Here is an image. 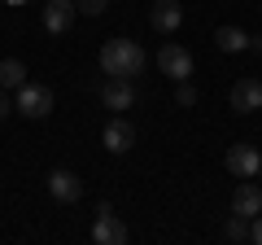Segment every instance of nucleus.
I'll use <instances>...</instances> for the list:
<instances>
[{
	"label": "nucleus",
	"mask_w": 262,
	"mask_h": 245,
	"mask_svg": "<svg viewBox=\"0 0 262 245\" xmlns=\"http://www.w3.org/2000/svg\"><path fill=\"white\" fill-rule=\"evenodd\" d=\"M75 5H79V13H92V18H101L110 9V0H75Z\"/></svg>",
	"instance_id": "f3484780"
},
{
	"label": "nucleus",
	"mask_w": 262,
	"mask_h": 245,
	"mask_svg": "<svg viewBox=\"0 0 262 245\" xmlns=\"http://www.w3.org/2000/svg\"><path fill=\"white\" fill-rule=\"evenodd\" d=\"M5 5H22V0H5Z\"/></svg>",
	"instance_id": "412c9836"
},
{
	"label": "nucleus",
	"mask_w": 262,
	"mask_h": 245,
	"mask_svg": "<svg viewBox=\"0 0 262 245\" xmlns=\"http://www.w3.org/2000/svg\"><path fill=\"white\" fill-rule=\"evenodd\" d=\"M223 232H227V241H236V245H241V241H249V223H245L241 215H232V219H227V228H223Z\"/></svg>",
	"instance_id": "2eb2a0df"
},
{
	"label": "nucleus",
	"mask_w": 262,
	"mask_h": 245,
	"mask_svg": "<svg viewBox=\"0 0 262 245\" xmlns=\"http://www.w3.org/2000/svg\"><path fill=\"white\" fill-rule=\"evenodd\" d=\"M214 44L223 48V53H245V48H249V35H245L241 27H219L214 31Z\"/></svg>",
	"instance_id": "ddd939ff"
},
{
	"label": "nucleus",
	"mask_w": 262,
	"mask_h": 245,
	"mask_svg": "<svg viewBox=\"0 0 262 245\" xmlns=\"http://www.w3.org/2000/svg\"><path fill=\"white\" fill-rule=\"evenodd\" d=\"M175 101H179V105H196V88L188 84V79H179V88H175Z\"/></svg>",
	"instance_id": "dca6fc26"
},
{
	"label": "nucleus",
	"mask_w": 262,
	"mask_h": 245,
	"mask_svg": "<svg viewBox=\"0 0 262 245\" xmlns=\"http://www.w3.org/2000/svg\"><path fill=\"white\" fill-rule=\"evenodd\" d=\"M48 193H53V201H66V206H75V201L83 197V179H79L75 171L57 167V171H48Z\"/></svg>",
	"instance_id": "423d86ee"
},
{
	"label": "nucleus",
	"mask_w": 262,
	"mask_h": 245,
	"mask_svg": "<svg viewBox=\"0 0 262 245\" xmlns=\"http://www.w3.org/2000/svg\"><path fill=\"white\" fill-rule=\"evenodd\" d=\"M249 241H253V245H262V210H258V215H253V228H249Z\"/></svg>",
	"instance_id": "a211bd4d"
},
{
	"label": "nucleus",
	"mask_w": 262,
	"mask_h": 245,
	"mask_svg": "<svg viewBox=\"0 0 262 245\" xmlns=\"http://www.w3.org/2000/svg\"><path fill=\"white\" fill-rule=\"evenodd\" d=\"M0 5H5V0H0Z\"/></svg>",
	"instance_id": "5701e85b"
},
{
	"label": "nucleus",
	"mask_w": 262,
	"mask_h": 245,
	"mask_svg": "<svg viewBox=\"0 0 262 245\" xmlns=\"http://www.w3.org/2000/svg\"><path fill=\"white\" fill-rule=\"evenodd\" d=\"M27 84V66L18 57H0V88H22Z\"/></svg>",
	"instance_id": "4468645a"
},
{
	"label": "nucleus",
	"mask_w": 262,
	"mask_h": 245,
	"mask_svg": "<svg viewBox=\"0 0 262 245\" xmlns=\"http://www.w3.org/2000/svg\"><path fill=\"white\" fill-rule=\"evenodd\" d=\"M149 22H153V31H158V35H175L179 22H184V5H179V0H153Z\"/></svg>",
	"instance_id": "1a4fd4ad"
},
{
	"label": "nucleus",
	"mask_w": 262,
	"mask_h": 245,
	"mask_svg": "<svg viewBox=\"0 0 262 245\" xmlns=\"http://www.w3.org/2000/svg\"><path fill=\"white\" fill-rule=\"evenodd\" d=\"M75 13H79L75 0H48L44 5V31L48 35H66V31L75 27Z\"/></svg>",
	"instance_id": "6e6552de"
},
{
	"label": "nucleus",
	"mask_w": 262,
	"mask_h": 245,
	"mask_svg": "<svg viewBox=\"0 0 262 245\" xmlns=\"http://www.w3.org/2000/svg\"><path fill=\"white\" fill-rule=\"evenodd\" d=\"M158 70L179 84V79H192L196 62H192V53H188L184 44H162V48H158Z\"/></svg>",
	"instance_id": "20e7f679"
},
{
	"label": "nucleus",
	"mask_w": 262,
	"mask_h": 245,
	"mask_svg": "<svg viewBox=\"0 0 262 245\" xmlns=\"http://www.w3.org/2000/svg\"><path fill=\"white\" fill-rule=\"evenodd\" d=\"M258 210H262V184H253V179L236 184V193H232V215H241V219H253Z\"/></svg>",
	"instance_id": "9b49d317"
},
{
	"label": "nucleus",
	"mask_w": 262,
	"mask_h": 245,
	"mask_svg": "<svg viewBox=\"0 0 262 245\" xmlns=\"http://www.w3.org/2000/svg\"><path fill=\"white\" fill-rule=\"evenodd\" d=\"M9 110L13 105H9V96H5V88H0V118H9Z\"/></svg>",
	"instance_id": "6ab92c4d"
},
{
	"label": "nucleus",
	"mask_w": 262,
	"mask_h": 245,
	"mask_svg": "<svg viewBox=\"0 0 262 245\" xmlns=\"http://www.w3.org/2000/svg\"><path fill=\"white\" fill-rule=\"evenodd\" d=\"M92 241H96V245H127L131 232H127V223H122L114 210H101L96 223H92Z\"/></svg>",
	"instance_id": "0eeeda50"
},
{
	"label": "nucleus",
	"mask_w": 262,
	"mask_h": 245,
	"mask_svg": "<svg viewBox=\"0 0 262 245\" xmlns=\"http://www.w3.org/2000/svg\"><path fill=\"white\" fill-rule=\"evenodd\" d=\"M144 48L136 44V39H105V48H101V70L110 79H136V75H144Z\"/></svg>",
	"instance_id": "f257e3e1"
},
{
	"label": "nucleus",
	"mask_w": 262,
	"mask_h": 245,
	"mask_svg": "<svg viewBox=\"0 0 262 245\" xmlns=\"http://www.w3.org/2000/svg\"><path fill=\"white\" fill-rule=\"evenodd\" d=\"M249 48H253V53L262 57V35H249Z\"/></svg>",
	"instance_id": "aec40b11"
},
{
	"label": "nucleus",
	"mask_w": 262,
	"mask_h": 245,
	"mask_svg": "<svg viewBox=\"0 0 262 245\" xmlns=\"http://www.w3.org/2000/svg\"><path fill=\"white\" fill-rule=\"evenodd\" d=\"M101 101L110 105V110H131V105H136V88H131V79H110V84L101 88Z\"/></svg>",
	"instance_id": "f8f14e48"
},
{
	"label": "nucleus",
	"mask_w": 262,
	"mask_h": 245,
	"mask_svg": "<svg viewBox=\"0 0 262 245\" xmlns=\"http://www.w3.org/2000/svg\"><path fill=\"white\" fill-rule=\"evenodd\" d=\"M13 110L22 114V118H48L53 114V88H44V84H22L18 88V105Z\"/></svg>",
	"instance_id": "f03ea898"
},
{
	"label": "nucleus",
	"mask_w": 262,
	"mask_h": 245,
	"mask_svg": "<svg viewBox=\"0 0 262 245\" xmlns=\"http://www.w3.org/2000/svg\"><path fill=\"white\" fill-rule=\"evenodd\" d=\"M227 101H232V110H236V114H258V110H262V79H258V75L236 79Z\"/></svg>",
	"instance_id": "39448f33"
},
{
	"label": "nucleus",
	"mask_w": 262,
	"mask_h": 245,
	"mask_svg": "<svg viewBox=\"0 0 262 245\" xmlns=\"http://www.w3.org/2000/svg\"><path fill=\"white\" fill-rule=\"evenodd\" d=\"M223 167L232 171L236 179H258V171H262V153H258V145H249V140L232 145V149L223 153Z\"/></svg>",
	"instance_id": "7ed1b4c3"
},
{
	"label": "nucleus",
	"mask_w": 262,
	"mask_h": 245,
	"mask_svg": "<svg viewBox=\"0 0 262 245\" xmlns=\"http://www.w3.org/2000/svg\"><path fill=\"white\" fill-rule=\"evenodd\" d=\"M101 145L110 153H127L131 145H136V127H131L127 118H110V122H105V132H101Z\"/></svg>",
	"instance_id": "9d476101"
},
{
	"label": "nucleus",
	"mask_w": 262,
	"mask_h": 245,
	"mask_svg": "<svg viewBox=\"0 0 262 245\" xmlns=\"http://www.w3.org/2000/svg\"><path fill=\"white\" fill-rule=\"evenodd\" d=\"M258 184H262V171H258Z\"/></svg>",
	"instance_id": "4be33fe9"
}]
</instances>
